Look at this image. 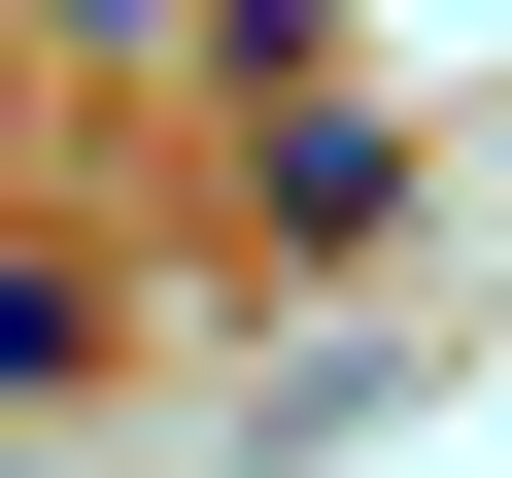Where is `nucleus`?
<instances>
[{"label":"nucleus","mask_w":512,"mask_h":478,"mask_svg":"<svg viewBox=\"0 0 512 478\" xmlns=\"http://www.w3.org/2000/svg\"><path fill=\"white\" fill-rule=\"evenodd\" d=\"M137 376V274H103V239H35V205H0V410H103Z\"/></svg>","instance_id":"2"},{"label":"nucleus","mask_w":512,"mask_h":478,"mask_svg":"<svg viewBox=\"0 0 512 478\" xmlns=\"http://www.w3.org/2000/svg\"><path fill=\"white\" fill-rule=\"evenodd\" d=\"M410 239V103H239V274H376Z\"/></svg>","instance_id":"1"},{"label":"nucleus","mask_w":512,"mask_h":478,"mask_svg":"<svg viewBox=\"0 0 512 478\" xmlns=\"http://www.w3.org/2000/svg\"><path fill=\"white\" fill-rule=\"evenodd\" d=\"M171 35H205L239 103H342V0H171Z\"/></svg>","instance_id":"3"},{"label":"nucleus","mask_w":512,"mask_h":478,"mask_svg":"<svg viewBox=\"0 0 512 478\" xmlns=\"http://www.w3.org/2000/svg\"><path fill=\"white\" fill-rule=\"evenodd\" d=\"M35 35H69V69H171V0H35Z\"/></svg>","instance_id":"4"}]
</instances>
